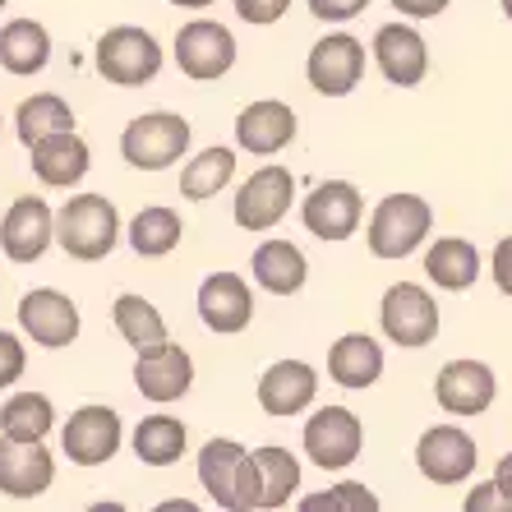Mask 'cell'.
I'll return each instance as SVG.
<instances>
[{"instance_id": "4fadbf2b", "label": "cell", "mask_w": 512, "mask_h": 512, "mask_svg": "<svg viewBox=\"0 0 512 512\" xmlns=\"http://www.w3.org/2000/svg\"><path fill=\"white\" fill-rule=\"evenodd\" d=\"M360 217H365V199H360V190L351 180H323L319 190L305 194V203H300V222L319 240L356 236Z\"/></svg>"}, {"instance_id": "5bb4252c", "label": "cell", "mask_w": 512, "mask_h": 512, "mask_svg": "<svg viewBox=\"0 0 512 512\" xmlns=\"http://www.w3.org/2000/svg\"><path fill=\"white\" fill-rule=\"evenodd\" d=\"M51 240H56V213H51V203L37 199V194L14 199L5 222H0V250H5V259L37 263L51 250Z\"/></svg>"}, {"instance_id": "7c38bea8", "label": "cell", "mask_w": 512, "mask_h": 512, "mask_svg": "<svg viewBox=\"0 0 512 512\" xmlns=\"http://www.w3.org/2000/svg\"><path fill=\"white\" fill-rule=\"evenodd\" d=\"M305 74L323 97H346L351 88L365 79V42H356L351 33H328L310 47Z\"/></svg>"}, {"instance_id": "b9f144b4", "label": "cell", "mask_w": 512, "mask_h": 512, "mask_svg": "<svg viewBox=\"0 0 512 512\" xmlns=\"http://www.w3.org/2000/svg\"><path fill=\"white\" fill-rule=\"evenodd\" d=\"M494 480H499V489L508 494V503H512V453L499 457V466H494Z\"/></svg>"}, {"instance_id": "7a4b0ae2", "label": "cell", "mask_w": 512, "mask_h": 512, "mask_svg": "<svg viewBox=\"0 0 512 512\" xmlns=\"http://www.w3.org/2000/svg\"><path fill=\"white\" fill-rule=\"evenodd\" d=\"M56 240L70 259L97 263L116 250L120 240V213L107 194H74L56 213Z\"/></svg>"}, {"instance_id": "1f68e13d", "label": "cell", "mask_w": 512, "mask_h": 512, "mask_svg": "<svg viewBox=\"0 0 512 512\" xmlns=\"http://www.w3.org/2000/svg\"><path fill=\"white\" fill-rule=\"evenodd\" d=\"M231 176H236V153H231V148H203V153L190 157L185 171H180V194L203 203V199H213L217 190H227Z\"/></svg>"}, {"instance_id": "4dcf8cb0", "label": "cell", "mask_w": 512, "mask_h": 512, "mask_svg": "<svg viewBox=\"0 0 512 512\" xmlns=\"http://www.w3.org/2000/svg\"><path fill=\"white\" fill-rule=\"evenodd\" d=\"M14 130H19V143H24V148H33V143L47 139V134L74 130V111H70V102L56 93H33L19 102V111H14Z\"/></svg>"}, {"instance_id": "8d00e7d4", "label": "cell", "mask_w": 512, "mask_h": 512, "mask_svg": "<svg viewBox=\"0 0 512 512\" xmlns=\"http://www.w3.org/2000/svg\"><path fill=\"white\" fill-rule=\"evenodd\" d=\"M286 10H291V0H236L240 19H245V24H259V28L277 24Z\"/></svg>"}, {"instance_id": "ffe728a7", "label": "cell", "mask_w": 512, "mask_h": 512, "mask_svg": "<svg viewBox=\"0 0 512 512\" xmlns=\"http://www.w3.org/2000/svg\"><path fill=\"white\" fill-rule=\"evenodd\" d=\"M374 65L393 88H416L429 70V47L416 28L406 24H383L374 33Z\"/></svg>"}, {"instance_id": "83f0119b", "label": "cell", "mask_w": 512, "mask_h": 512, "mask_svg": "<svg viewBox=\"0 0 512 512\" xmlns=\"http://www.w3.org/2000/svg\"><path fill=\"white\" fill-rule=\"evenodd\" d=\"M111 319H116V333L125 337L134 351H157L162 342H171L162 310H157L153 300H143V296H116Z\"/></svg>"}, {"instance_id": "ee69618b", "label": "cell", "mask_w": 512, "mask_h": 512, "mask_svg": "<svg viewBox=\"0 0 512 512\" xmlns=\"http://www.w3.org/2000/svg\"><path fill=\"white\" fill-rule=\"evenodd\" d=\"M499 5H503V14H508V19H512V0H499Z\"/></svg>"}, {"instance_id": "ba28073f", "label": "cell", "mask_w": 512, "mask_h": 512, "mask_svg": "<svg viewBox=\"0 0 512 512\" xmlns=\"http://www.w3.org/2000/svg\"><path fill=\"white\" fill-rule=\"evenodd\" d=\"M365 448V425L346 406H323L305 420V453L319 471H346Z\"/></svg>"}, {"instance_id": "f546056e", "label": "cell", "mask_w": 512, "mask_h": 512, "mask_svg": "<svg viewBox=\"0 0 512 512\" xmlns=\"http://www.w3.org/2000/svg\"><path fill=\"white\" fill-rule=\"evenodd\" d=\"M180 236H185V222H180L176 208H162V203L134 213V222H130V245L139 259H167L180 245Z\"/></svg>"}, {"instance_id": "d6a6232c", "label": "cell", "mask_w": 512, "mask_h": 512, "mask_svg": "<svg viewBox=\"0 0 512 512\" xmlns=\"http://www.w3.org/2000/svg\"><path fill=\"white\" fill-rule=\"evenodd\" d=\"M185 443H190V434H185V425L176 416H143L139 429H134V453H139L143 466L180 462Z\"/></svg>"}, {"instance_id": "30bf717a", "label": "cell", "mask_w": 512, "mask_h": 512, "mask_svg": "<svg viewBox=\"0 0 512 512\" xmlns=\"http://www.w3.org/2000/svg\"><path fill=\"white\" fill-rule=\"evenodd\" d=\"M291 194H296V176L286 167H259L236 194V227L245 231H273L286 213H291Z\"/></svg>"}, {"instance_id": "d6986e66", "label": "cell", "mask_w": 512, "mask_h": 512, "mask_svg": "<svg viewBox=\"0 0 512 512\" xmlns=\"http://www.w3.org/2000/svg\"><path fill=\"white\" fill-rule=\"evenodd\" d=\"M199 319L213 333H245L254 319V296L240 273H213L199 286Z\"/></svg>"}, {"instance_id": "9c48e42d", "label": "cell", "mask_w": 512, "mask_h": 512, "mask_svg": "<svg viewBox=\"0 0 512 512\" xmlns=\"http://www.w3.org/2000/svg\"><path fill=\"white\" fill-rule=\"evenodd\" d=\"M480 448L462 425H429L416 443V466L429 485H462L476 476Z\"/></svg>"}, {"instance_id": "cb8c5ba5", "label": "cell", "mask_w": 512, "mask_h": 512, "mask_svg": "<svg viewBox=\"0 0 512 512\" xmlns=\"http://www.w3.org/2000/svg\"><path fill=\"white\" fill-rule=\"evenodd\" d=\"M328 374H333V383L351 388V393L374 388V383H379V374H383V346L374 342L370 333L337 337L333 351H328Z\"/></svg>"}, {"instance_id": "836d02e7", "label": "cell", "mask_w": 512, "mask_h": 512, "mask_svg": "<svg viewBox=\"0 0 512 512\" xmlns=\"http://www.w3.org/2000/svg\"><path fill=\"white\" fill-rule=\"evenodd\" d=\"M254 462L263 471V508H286L300 489V462L286 448H259Z\"/></svg>"}, {"instance_id": "3957f363", "label": "cell", "mask_w": 512, "mask_h": 512, "mask_svg": "<svg viewBox=\"0 0 512 512\" xmlns=\"http://www.w3.org/2000/svg\"><path fill=\"white\" fill-rule=\"evenodd\" d=\"M97 74L116 88H139V84H153L157 70H162V47L148 28H134V24H116L107 33L97 37Z\"/></svg>"}, {"instance_id": "d590c367", "label": "cell", "mask_w": 512, "mask_h": 512, "mask_svg": "<svg viewBox=\"0 0 512 512\" xmlns=\"http://www.w3.org/2000/svg\"><path fill=\"white\" fill-rule=\"evenodd\" d=\"M24 365H28L24 342L14 333H0V388H10L14 379H24Z\"/></svg>"}, {"instance_id": "8fae6325", "label": "cell", "mask_w": 512, "mask_h": 512, "mask_svg": "<svg viewBox=\"0 0 512 512\" xmlns=\"http://www.w3.org/2000/svg\"><path fill=\"white\" fill-rule=\"evenodd\" d=\"M120 439H125V425L111 406H79L60 434V448L74 466H107L120 453Z\"/></svg>"}, {"instance_id": "7402d4cb", "label": "cell", "mask_w": 512, "mask_h": 512, "mask_svg": "<svg viewBox=\"0 0 512 512\" xmlns=\"http://www.w3.org/2000/svg\"><path fill=\"white\" fill-rule=\"evenodd\" d=\"M319 397V374L305 360H277L259 379V406L268 416H300Z\"/></svg>"}, {"instance_id": "5b68a950", "label": "cell", "mask_w": 512, "mask_h": 512, "mask_svg": "<svg viewBox=\"0 0 512 512\" xmlns=\"http://www.w3.org/2000/svg\"><path fill=\"white\" fill-rule=\"evenodd\" d=\"M434 227V208L420 194H388L370 217V254L374 259H406L411 250H420Z\"/></svg>"}, {"instance_id": "44dd1931", "label": "cell", "mask_w": 512, "mask_h": 512, "mask_svg": "<svg viewBox=\"0 0 512 512\" xmlns=\"http://www.w3.org/2000/svg\"><path fill=\"white\" fill-rule=\"evenodd\" d=\"M296 139V111L277 102V97H263L236 116V143L254 157H273L282 153L286 143Z\"/></svg>"}, {"instance_id": "f35d334b", "label": "cell", "mask_w": 512, "mask_h": 512, "mask_svg": "<svg viewBox=\"0 0 512 512\" xmlns=\"http://www.w3.org/2000/svg\"><path fill=\"white\" fill-rule=\"evenodd\" d=\"M512 512V503H508V494L499 489V480H489V485H476L471 494H466V512Z\"/></svg>"}, {"instance_id": "4316f807", "label": "cell", "mask_w": 512, "mask_h": 512, "mask_svg": "<svg viewBox=\"0 0 512 512\" xmlns=\"http://www.w3.org/2000/svg\"><path fill=\"white\" fill-rule=\"evenodd\" d=\"M425 277L439 291H466L480 277V250L462 236H443L439 245H429L425 254Z\"/></svg>"}, {"instance_id": "2e32d148", "label": "cell", "mask_w": 512, "mask_h": 512, "mask_svg": "<svg viewBox=\"0 0 512 512\" xmlns=\"http://www.w3.org/2000/svg\"><path fill=\"white\" fill-rule=\"evenodd\" d=\"M494 393H499V383L485 360H448L434 379V397L448 416H480L494 406Z\"/></svg>"}, {"instance_id": "7bdbcfd3", "label": "cell", "mask_w": 512, "mask_h": 512, "mask_svg": "<svg viewBox=\"0 0 512 512\" xmlns=\"http://www.w3.org/2000/svg\"><path fill=\"white\" fill-rule=\"evenodd\" d=\"M171 5H180V10H208L213 0H171Z\"/></svg>"}, {"instance_id": "60d3db41", "label": "cell", "mask_w": 512, "mask_h": 512, "mask_svg": "<svg viewBox=\"0 0 512 512\" xmlns=\"http://www.w3.org/2000/svg\"><path fill=\"white\" fill-rule=\"evenodd\" d=\"M453 5V0H393V10H402L406 19H434Z\"/></svg>"}, {"instance_id": "6da1fadb", "label": "cell", "mask_w": 512, "mask_h": 512, "mask_svg": "<svg viewBox=\"0 0 512 512\" xmlns=\"http://www.w3.org/2000/svg\"><path fill=\"white\" fill-rule=\"evenodd\" d=\"M199 485L208 499L227 512H254L263 508V471L250 448L236 439H208L199 453Z\"/></svg>"}, {"instance_id": "e0dca14e", "label": "cell", "mask_w": 512, "mask_h": 512, "mask_svg": "<svg viewBox=\"0 0 512 512\" xmlns=\"http://www.w3.org/2000/svg\"><path fill=\"white\" fill-rule=\"evenodd\" d=\"M190 383H194V360L176 342H162L157 351H139V360H134V388L157 406L185 397Z\"/></svg>"}, {"instance_id": "8992f818", "label": "cell", "mask_w": 512, "mask_h": 512, "mask_svg": "<svg viewBox=\"0 0 512 512\" xmlns=\"http://www.w3.org/2000/svg\"><path fill=\"white\" fill-rule=\"evenodd\" d=\"M379 323L383 337L397 346H429L439 337V305L429 296L425 286L416 282H393L383 291L379 305Z\"/></svg>"}, {"instance_id": "74e56055", "label": "cell", "mask_w": 512, "mask_h": 512, "mask_svg": "<svg viewBox=\"0 0 512 512\" xmlns=\"http://www.w3.org/2000/svg\"><path fill=\"white\" fill-rule=\"evenodd\" d=\"M370 0H310V14L323 19V24H346V19H356Z\"/></svg>"}, {"instance_id": "484cf974", "label": "cell", "mask_w": 512, "mask_h": 512, "mask_svg": "<svg viewBox=\"0 0 512 512\" xmlns=\"http://www.w3.org/2000/svg\"><path fill=\"white\" fill-rule=\"evenodd\" d=\"M250 268H254V282L268 296H296L300 286H305V277H310V263H305V254L291 240H263L259 250H254Z\"/></svg>"}, {"instance_id": "f1b7e54d", "label": "cell", "mask_w": 512, "mask_h": 512, "mask_svg": "<svg viewBox=\"0 0 512 512\" xmlns=\"http://www.w3.org/2000/svg\"><path fill=\"white\" fill-rule=\"evenodd\" d=\"M56 425V406L47 393H14L0 406V434L19 443H42Z\"/></svg>"}, {"instance_id": "9a60e30c", "label": "cell", "mask_w": 512, "mask_h": 512, "mask_svg": "<svg viewBox=\"0 0 512 512\" xmlns=\"http://www.w3.org/2000/svg\"><path fill=\"white\" fill-rule=\"evenodd\" d=\"M19 328L47 351L70 346L79 337V305L56 286H37V291H28L19 300Z\"/></svg>"}, {"instance_id": "f6af8a7d", "label": "cell", "mask_w": 512, "mask_h": 512, "mask_svg": "<svg viewBox=\"0 0 512 512\" xmlns=\"http://www.w3.org/2000/svg\"><path fill=\"white\" fill-rule=\"evenodd\" d=\"M5 5H10V0H0V10H5Z\"/></svg>"}, {"instance_id": "e575fe53", "label": "cell", "mask_w": 512, "mask_h": 512, "mask_svg": "<svg viewBox=\"0 0 512 512\" xmlns=\"http://www.w3.org/2000/svg\"><path fill=\"white\" fill-rule=\"evenodd\" d=\"M305 512H323V508H346V512H374L379 508V494L365 485H337L328 494H310V499H300Z\"/></svg>"}, {"instance_id": "ac0fdd59", "label": "cell", "mask_w": 512, "mask_h": 512, "mask_svg": "<svg viewBox=\"0 0 512 512\" xmlns=\"http://www.w3.org/2000/svg\"><path fill=\"white\" fill-rule=\"evenodd\" d=\"M56 480V457L42 443H19L0 434V494L10 499H42Z\"/></svg>"}, {"instance_id": "52a82bcc", "label": "cell", "mask_w": 512, "mask_h": 512, "mask_svg": "<svg viewBox=\"0 0 512 512\" xmlns=\"http://www.w3.org/2000/svg\"><path fill=\"white\" fill-rule=\"evenodd\" d=\"M176 65L194 84H213L236 65V37L217 19H190L176 33Z\"/></svg>"}, {"instance_id": "d4e9b609", "label": "cell", "mask_w": 512, "mask_h": 512, "mask_svg": "<svg viewBox=\"0 0 512 512\" xmlns=\"http://www.w3.org/2000/svg\"><path fill=\"white\" fill-rule=\"evenodd\" d=\"M51 60V33L37 19H10L0 28V70L5 74H42Z\"/></svg>"}, {"instance_id": "277c9868", "label": "cell", "mask_w": 512, "mask_h": 512, "mask_svg": "<svg viewBox=\"0 0 512 512\" xmlns=\"http://www.w3.org/2000/svg\"><path fill=\"white\" fill-rule=\"evenodd\" d=\"M190 148V120L176 111H148L134 116L120 134V157L139 171H167L176 167Z\"/></svg>"}, {"instance_id": "ab89813d", "label": "cell", "mask_w": 512, "mask_h": 512, "mask_svg": "<svg viewBox=\"0 0 512 512\" xmlns=\"http://www.w3.org/2000/svg\"><path fill=\"white\" fill-rule=\"evenodd\" d=\"M494 282L503 296H512V236L494 245Z\"/></svg>"}, {"instance_id": "603a6c76", "label": "cell", "mask_w": 512, "mask_h": 512, "mask_svg": "<svg viewBox=\"0 0 512 512\" xmlns=\"http://www.w3.org/2000/svg\"><path fill=\"white\" fill-rule=\"evenodd\" d=\"M28 153H33V176L42 180L47 190H70V185H79V180L88 176V162H93L88 143L74 130L47 134V139H37Z\"/></svg>"}]
</instances>
